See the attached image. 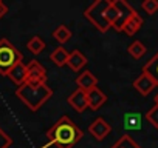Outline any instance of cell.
Returning a JSON list of instances; mask_svg holds the SVG:
<instances>
[{
	"instance_id": "obj_1",
	"label": "cell",
	"mask_w": 158,
	"mask_h": 148,
	"mask_svg": "<svg viewBox=\"0 0 158 148\" xmlns=\"http://www.w3.org/2000/svg\"><path fill=\"white\" fill-rule=\"evenodd\" d=\"M47 139L48 145L56 148H73L82 139V131L68 116H62L47 131Z\"/></svg>"
},
{
	"instance_id": "obj_2",
	"label": "cell",
	"mask_w": 158,
	"mask_h": 148,
	"mask_svg": "<svg viewBox=\"0 0 158 148\" xmlns=\"http://www.w3.org/2000/svg\"><path fill=\"white\" fill-rule=\"evenodd\" d=\"M16 96L30 111H37L47 100L51 99L53 90L48 87V84L40 85V87H31V85L23 84L22 87H17Z\"/></svg>"
},
{
	"instance_id": "obj_3",
	"label": "cell",
	"mask_w": 158,
	"mask_h": 148,
	"mask_svg": "<svg viewBox=\"0 0 158 148\" xmlns=\"http://www.w3.org/2000/svg\"><path fill=\"white\" fill-rule=\"evenodd\" d=\"M22 53L8 39H0V76H8V72L20 63Z\"/></svg>"
},
{
	"instance_id": "obj_4",
	"label": "cell",
	"mask_w": 158,
	"mask_h": 148,
	"mask_svg": "<svg viewBox=\"0 0 158 148\" xmlns=\"http://www.w3.org/2000/svg\"><path fill=\"white\" fill-rule=\"evenodd\" d=\"M110 5V0H95V2L84 11V17L99 31L107 33L110 29V25L106 20V10Z\"/></svg>"
},
{
	"instance_id": "obj_5",
	"label": "cell",
	"mask_w": 158,
	"mask_h": 148,
	"mask_svg": "<svg viewBox=\"0 0 158 148\" xmlns=\"http://www.w3.org/2000/svg\"><path fill=\"white\" fill-rule=\"evenodd\" d=\"M27 80L25 84L27 85H31V87H40V85H45L47 84V69L44 68V65L37 60H30L27 65Z\"/></svg>"
},
{
	"instance_id": "obj_6",
	"label": "cell",
	"mask_w": 158,
	"mask_h": 148,
	"mask_svg": "<svg viewBox=\"0 0 158 148\" xmlns=\"http://www.w3.org/2000/svg\"><path fill=\"white\" fill-rule=\"evenodd\" d=\"M112 3H113V6H115L116 11H118V20H116V23H115L112 28H113L115 31L121 33L123 25L126 23V20H127L132 14H135L136 11L133 10V6H132L129 2H126V0H112Z\"/></svg>"
},
{
	"instance_id": "obj_7",
	"label": "cell",
	"mask_w": 158,
	"mask_h": 148,
	"mask_svg": "<svg viewBox=\"0 0 158 148\" xmlns=\"http://www.w3.org/2000/svg\"><path fill=\"white\" fill-rule=\"evenodd\" d=\"M89 133L96 139V140H104L110 133H112V125L104 119V117H96L92 123H90V127H89Z\"/></svg>"
},
{
	"instance_id": "obj_8",
	"label": "cell",
	"mask_w": 158,
	"mask_h": 148,
	"mask_svg": "<svg viewBox=\"0 0 158 148\" xmlns=\"http://www.w3.org/2000/svg\"><path fill=\"white\" fill-rule=\"evenodd\" d=\"M133 88L141 96H149L155 88H158V84L149 76V74H146V72L141 71V74L133 80Z\"/></svg>"
},
{
	"instance_id": "obj_9",
	"label": "cell",
	"mask_w": 158,
	"mask_h": 148,
	"mask_svg": "<svg viewBox=\"0 0 158 148\" xmlns=\"http://www.w3.org/2000/svg\"><path fill=\"white\" fill-rule=\"evenodd\" d=\"M67 102H68V105L76 111V113H84L87 108H89V102H87V94H85V91H82V90H79V88H76L70 96H68V99H67Z\"/></svg>"
},
{
	"instance_id": "obj_10",
	"label": "cell",
	"mask_w": 158,
	"mask_h": 148,
	"mask_svg": "<svg viewBox=\"0 0 158 148\" xmlns=\"http://www.w3.org/2000/svg\"><path fill=\"white\" fill-rule=\"evenodd\" d=\"M76 85H77L79 90H82V91L87 93V91H90V90H93V88L98 87V77L95 76L92 71L85 69V71H82L76 77Z\"/></svg>"
},
{
	"instance_id": "obj_11",
	"label": "cell",
	"mask_w": 158,
	"mask_h": 148,
	"mask_svg": "<svg viewBox=\"0 0 158 148\" xmlns=\"http://www.w3.org/2000/svg\"><path fill=\"white\" fill-rule=\"evenodd\" d=\"M87 94V102H89V108L93 110V111H98L106 102H107V96L96 87L90 91L85 93Z\"/></svg>"
},
{
	"instance_id": "obj_12",
	"label": "cell",
	"mask_w": 158,
	"mask_h": 148,
	"mask_svg": "<svg viewBox=\"0 0 158 148\" xmlns=\"http://www.w3.org/2000/svg\"><path fill=\"white\" fill-rule=\"evenodd\" d=\"M89 63V60H87V57L79 51V49H73V51H70L68 53V60H67V65L70 66V69L71 71H81L85 65Z\"/></svg>"
},
{
	"instance_id": "obj_13",
	"label": "cell",
	"mask_w": 158,
	"mask_h": 148,
	"mask_svg": "<svg viewBox=\"0 0 158 148\" xmlns=\"http://www.w3.org/2000/svg\"><path fill=\"white\" fill-rule=\"evenodd\" d=\"M143 23H144V20L141 19V16H139L138 13H135V14H132V16L126 20V23L123 25L121 33H124V34H127V36H135V34L141 29Z\"/></svg>"
},
{
	"instance_id": "obj_14",
	"label": "cell",
	"mask_w": 158,
	"mask_h": 148,
	"mask_svg": "<svg viewBox=\"0 0 158 148\" xmlns=\"http://www.w3.org/2000/svg\"><path fill=\"white\" fill-rule=\"evenodd\" d=\"M6 77H10L14 85L22 87V85L25 84V80H27V68H25V63H23V62L17 63V65L8 72Z\"/></svg>"
},
{
	"instance_id": "obj_15",
	"label": "cell",
	"mask_w": 158,
	"mask_h": 148,
	"mask_svg": "<svg viewBox=\"0 0 158 148\" xmlns=\"http://www.w3.org/2000/svg\"><path fill=\"white\" fill-rule=\"evenodd\" d=\"M68 53L64 46H57L53 49V53L50 54V60L56 65V66H65L67 65V60H68Z\"/></svg>"
},
{
	"instance_id": "obj_16",
	"label": "cell",
	"mask_w": 158,
	"mask_h": 148,
	"mask_svg": "<svg viewBox=\"0 0 158 148\" xmlns=\"http://www.w3.org/2000/svg\"><path fill=\"white\" fill-rule=\"evenodd\" d=\"M53 39L56 42H59L60 46H62L64 43H67L71 39V29L67 25H59L53 29Z\"/></svg>"
},
{
	"instance_id": "obj_17",
	"label": "cell",
	"mask_w": 158,
	"mask_h": 148,
	"mask_svg": "<svg viewBox=\"0 0 158 148\" xmlns=\"http://www.w3.org/2000/svg\"><path fill=\"white\" fill-rule=\"evenodd\" d=\"M27 49L31 53V54H34V56H39L44 49H45V40L40 37V36H33L28 42H27Z\"/></svg>"
},
{
	"instance_id": "obj_18",
	"label": "cell",
	"mask_w": 158,
	"mask_h": 148,
	"mask_svg": "<svg viewBox=\"0 0 158 148\" xmlns=\"http://www.w3.org/2000/svg\"><path fill=\"white\" fill-rule=\"evenodd\" d=\"M143 72L149 74V76L158 84V53L149 59V62H146V65L143 66Z\"/></svg>"
},
{
	"instance_id": "obj_19",
	"label": "cell",
	"mask_w": 158,
	"mask_h": 148,
	"mask_svg": "<svg viewBox=\"0 0 158 148\" xmlns=\"http://www.w3.org/2000/svg\"><path fill=\"white\" fill-rule=\"evenodd\" d=\"M146 51H147V48H146V45L143 43V42H139V40H135V42H132L130 45H129V48H127V53L133 57V59H141L144 54H146Z\"/></svg>"
},
{
	"instance_id": "obj_20",
	"label": "cell",
	"mask_w": 158,
	"mask_h": 148,
	"mask_svg": "<svg viewBox=\"0 0 158 148\" xmlns=\"http://www.w3.org/2000/svg\"><path fill=\"white\" fill-rule=\"evenodd\" d=\"M124 128L126 130H139L141 128V117L138 113H127L124 116Z\"/></svg>"
},
{
	"instance_id": "obj_21",
	"label": "cell",
	"mask_w": 158,
	"mask_h": 148,
	"mask_svg": "<svg viewBox=\"0 0 158 148\" xmlns=\"http://www.w3.org/2000/svg\"><path fill=\"white\" fill-rule=\"evenodd\" d=\"M112 148H141L130 136H127V134H124V136H121L113 145H112Z\"/></svg>"
},
{
	"instance_id": "obj_22",
	"label": "cell",
	"mask_w": 158,
	"mask_h": 148,
	"mask_svg": "<svg viewBox=\"0 0 158 148\" xmlns=\"http://www.w3.org/2000/svg\"><path fill=\"white\" fill-rule=\"evenodd\" d=\"M106 20H107V23L110 25V28H112V26L116 23V20H118V11H116V8L113 6L112 0H110L109 8L106 10Z\"/></svg>"
},
{
	"instance_id": "obj_23",
	"label": "cell",
	"mask_w": 158,
	"mask_h": 148,
	"mask_svg": "<svg viewBox=\"0 0 158 148\" xmlns=\"http://www.w3.org/2000/svg\"><path fill=\"white\" fill-rule=\"evenodd\" d=\"M146 119H147V122H149L155 130H158V107H156V105H153V107L146 113Z\"/></svg>"
},
{
	"instance_id": "obj_24",
	"label": "cell",
	"mask_w": 158,
	"mask_h": 148,
	"mask_svg": "<svg viewBox=\"0 0 158 148\" xmlns=\"http://www.w3.org/2000/svg\"><path fill=\"white\" fill-rule=\"evenodd\" d=\"M141 8H143L144 13L152 16L158 11V0H144V2L141 3Z\"/></svg>"
},
{
	"instance_id": "obj_25",
	"label": "cell",
	"mask_w": 158,
	"mask_h": 148,
	"mask_svg": "<svg viewBox=\"0 0 158 148\" xmlns=\"http://www.w3.org/2000/svg\"><path fill=\"white\" fill-rule=\"evenodd\" d=\"M11 145H13L11 136H8L2 128H0V148H10Z\"/></svg>"
},
{
	"instance_id": "obj_26",
	"label": "cell",
	"mask_w": 158,
	"mask_h": 148,
	"mask_svg": "<svg viewBox=\"0 0 158 148\" xmlns=\"http://www.w3.org/2000/svg\"><path fill=\"white\" fill-rule=\"evenodd\" d=\"M6 13H8V6L2 2V0H0V19L5 17V16H6Z\"/></svg>"
},
{
	"instance_id": "obj_27",
	"label": "cell",
	"mask_w": 158,
	"mask_h": 148,
	"mask_svg": "<svg viewBox=\"0 0 158 148\" xmlns=\"http://www.w3.org/2000/svg\"><path fill=\"white\" fill-rule=\"evenodd\" d=\"M153 100H155V105H156V107H158V93H156V94H155V99H153Z\"/></svg>"
}]
</instances>
